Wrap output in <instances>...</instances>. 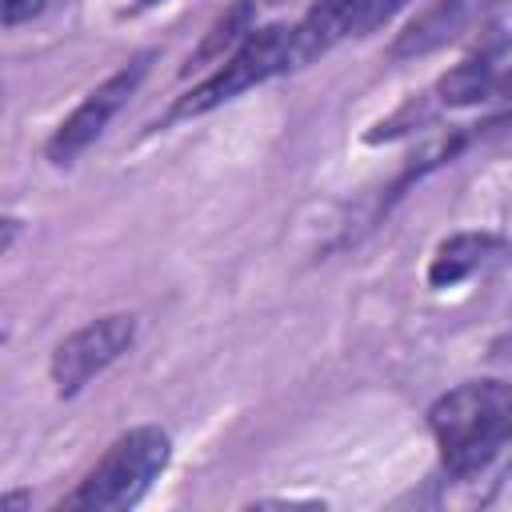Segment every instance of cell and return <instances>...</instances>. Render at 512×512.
Instances as JSON below:
<instances>
[{
	"label": "cell",
	"instance_id": "obj_1",
	"mask_svg": "<svg viewBox=\"0 0 512 512\" xmlns=\"http://www.w3.org/2000/svg\"><path fill=\"white\" fill-rule=\"evenodd\" d=\"M440 460L452 476H472L512 440V380H464L428 408Z\"/></svg>",
	"mask_w": 512,
	"mask_h": 512
},
{
	"label": "cell",
	"instance_id": "obj_2",
	"mask_svg": "<svg viewBox=\"0 0 512 512\" xmlns=\"http://www.w3.org/2000/svg\"><path fill=\"white\" fill-rule=\"evenodd\" d=\"M168 456H172L168 432H160L156 424L128 428L124 436H116L108 444V452L96 460V468L80 480V488L60 508H80V512L132 508L152 488V480L164 472Z\"/></svg>",
	"mask_w": 512,
	"mask_h": 512
},
{
	"label": "cell",
	"instance_id": "obj_3",
	"mask_svg": "<svg viewBox=\"0 0 512 512\" xmlns=\"http://www.w3.org/2000/svg\"><path fill=\"white\" fill-rule=\"evenodd\" d=\"M292 68V28L284 24H268V28H252L244 36V44L204 80L196 84L176 108L172 116H204L212 108H220L224 100L272 80L276 72H288Z\"/></svg>",
	"mask_w": 512,
	"mask_h": 512
},
{
	"label": "cell",
	"instance_id": "obj_4",
	"mask_svg": "<svg viewBox=\"0 0 512 512\" xmlns=\"http://www.w3.org/2000/svg\"><path fill=\"white\" fill-rule=\"evenodd\" d=\"M136 340V316L132 312H112V316H100L84 328H76L72 336H64L52 352V384L60 396H72L80 392L92 376H100L112 360H120Z\"/></svg>",
	"mask_w": 512,
	"mask_h": 512
},
{
	"label": "cell",
	"instance_id": "obj_5",
	"mask_svg": "<svg viewBox=\"0 0 512 512\" xmlns=\"http://www.w3.org/2000/svg\"><path fill=\"white\" fill-rule=\"evenodd\" d=\"M144 72H148V56H140V60H132L128 68H120V72H112L104 84H96L84 100H80V108L68 116V120H60V128L52 132V140H48V160L52 164H68V160H76L92 140H100V132L108 128V120L128 104V96L136 92V84L144 80Z\"/></svg>",
	"mask_w": 512,
	"mask_h": 512
},
{
	"label": "cell",
	"instance_id": "obj_6",
	"mask_svg": "<svg viewBox=\"0 0 512 512\" xmlns=\"http://www.w3.org/2000/svg\"><path fill=\"white\" fill-rule=\"evenodd\" d=\"M500 4L508 0H432L428 8H420L392 40V60H408V56H424L436 52L452 40H460L464 32H472L476 24H484Z\"/></svg>",
	"mask_w": 512,
	"mask_h": 512
},
{
	"label": "cell",
	"instance_id": "obj_7",
	"mask_svg": "<svg viewBox=\"0 0 512 512\" xmlns=\"http://www.w3.org/2000/svg\"><path fill=\"white\" fill-rule=\"evenodd\" d=\"M376 0H316V8L292 28V68L328 52L352 28H364Z\"/></svg>",
	"mask_w": 512,
	"mask_h": 512
},
{
	"label": "cell",
	"instance_id": "obj_8",
	"mask_svg": "<svg viewBox=\"0 0 512 512\" xmlns=\"http://www.w3.org/2000/svg\"><path fill=\"white\" fill-rule=\"evenodd\" d=\"M504 252V244L488 232H456L448 236L432 260H428V284L432 288H452L460 280H468L472 272H480L484 264H492Z\"/></svg>",
	"mask_w": 512,
	"mask_h": 512
},
{
	"label": "cell",
	"instance_id": "obj_9",
	"mask_svg": "<svg viewBox=\"0 0 512 512\" xmlns=\"http://www.w3.org/2000/svg\"><path fill=\"white\" fill-rule=\"evenodd\" d=\"M508 36L500 28H492V36L480 44V52H472L468 60H460L444 80H440V100L444 104H472L492 96V84L500 76V60H504Z\"/></svg>",
	"mask_w": 512,
	"mask_h": 512
},
{
	"label": "cell",
	"instance_id": "obj_10",
	"mask_svg": "<svg viewBox=\"0 0 512 512\" xmlns=\"http://www.w3.org/2000/svg\"><path fill=\"white\" fill-rule=\"evenodd\" d=\"M252 16H256V4H252V0L228 4V8L212 20V28H208L204 40L196 44V52L188 56L184 76L196 72V68H208V64H224V52H236V48L244 44V36L252 32Z\"/></svg>",
	"mask_w": 512,
	"mask_h": 512
},
{
	"label": "cell",
	"instance_id": "obj_11",
	"mask_svg": "<svg viewBox=\"0 0 512 512\" xmlns=\"http://www.w3.org/2000/svg\"><path fill=\"white\" fill-rule=\"evenodd\" d=\"M40 8V0H4V24L12 28V24H20L24 16H32Z\"/></svg>",
	"mask_w": 512,
	"mask_h": 512
},
{
	"label": "cell",
	"instance_id": "obj_12",
	"mask_svg": "<svg viewBox=\"0 0 512 512\" xmlns=\"http://www.w3.org/2000/svg\"><path fill=\"white\" fill-rule=\"evenodd\" d=\"M492 96H512V64L496 76V84H492Z\"/></svg>",
	"mask_w": 512,
	"mask_h": 512
},
{
	"label": "cell",
	"instance_id": "obj_13",
	"mask_svg": "<svg viewBox=\"0 0 512 512\" xmlns=\"http://www.w3.org/2000/svg\"><path fill=\"white\" fill-rule=\"evenodd\" d=\"M148 4H156V0H136V8H148Z\"/></svg>",
	"mask_w": 512,
	"mask_h": 512
},
{
	"label": "cell",
	"instance_id": "obj_14",
	"mask_svg": "<svg viewBox=\"0 0 512 512\" xmlns=\"http://www.w3.org/2000/svg\"><path fill=\"white\" fill-rule=\"evenodd\" d=\"M264 4H284V0H264Z\"/></svg>",
	"mask_w": 512,
	"mask_h": 512
}]
</instances>
